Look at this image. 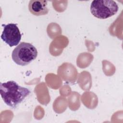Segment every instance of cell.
<instances>
[{
  "label": "cell",
  "instance_id": "6da1fadb",
  "mask_svg": "<svg viewBox=\"0 0 123 123\" xmlns=\"http://www.w3.org/2000/svg\"><path fill=\"white\" fill-rule=\"evenodd\" d=\"M0 93L4 103L10 108L15 109L30 95L31 91L12 80L0 83Z\"/></svg>",
  "mask_w": 123,
  "mask_h": 123
},
{
  "label": "cell",
  "instance_id": "7a4b0ae2",
  "mask_svg": "<svg viewBox=\"0 0 123 123\" xmlns=\"http://www.w3.org/2000/svg\"><path fill=\"white\" fill-rule=\"evenodd\" d=\"M37 54V50L35 46L29 43L22 42L13 50L12 58L17 64L25 66L35 60Z\"/></svg>",
  "mask_w": 123,
  "mask_h": 123
},
{
  "label": "cell",
  "instance_id": "3957f363",
  "mask_svg": "<svg viewBox=\"0 0 123 123\" xmlns=\"http://www.w3.org/2000/svg\"><path fill=\"white\" fill-rule=\"evenodd\" d=\"M119 10L117 3L112 0H94L90 5L92 14L99 19H107L115 15Z\"/></svg>",
  "mask_w": 123,
  "mask_h": 123
},
{
  "label": "cell",
  "instance_id": "277c9868",
  "mask_svg": "<svg viewBox=\"0 0 123 123\" xmlns=\"http://www.w3.org/2000/svg\"><path fill=\"white\" fill-rule=\"evenodd\" d=\"M3 30L1 35L2 40L10 47L17 45L21 39V34L16 24H2Z\"/></svg>",
  "mask_w": 123,
  "mask_h": 123
},
{
  "label": "cell",
  "instance_id": "5b68a950",
  "mask_svg": "<svg viewBox=\"0 0 123 123\" xmlns=\"http://www.w3.org/2000/svg\"><path fill=\"white\" fill-rule=\"evenodd\" d=\"M48 1L45 0H31L28 3L29 12L36 16L47 14L49 12Z\"/></svg>",
  "mask_w": 123,
  "mask_h": 123
}]
</instances>
